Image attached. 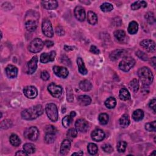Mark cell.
I'll return each mask as SVG.
<instances>
[{"instance_id":"obj_14","label":"cell","mask_w":156,"mask_h":156,"mask_svg":"<svg viewBox=\"0 0 156 156\" xmlns=\"http://www.w3.org/2000/svg\"><path fill=\"white\" fill-rule=\"evenodd\" d=\"M56 56V53L54 51H51L49 53H42L40 56V62L43 64L48 63L49 62H53Z\"/></svg>"},{"instance_id":"obj_28","label":"cell","mask_w":156,"mask_h":156,"mask_svg":"<svg viewBox=\"0 0 156 156\" xmlns=\"http://www.w3.org/2000/svg\"><path fill=\"white\" fill-rule=\"evenodd\" d=\"M125 51L124 50H121V49H117L114 51H113L110 55V58L112 60H118L119 57H123Z\"/></svg>"},{"instance_id":"obj_42","label":"cell","mask_w":156,"mask_h":156,"mask_svg":"<svg viewBox=\"0 0 156 156\" xmlns=\"http://www.w3.org/2000/svg\"><path fill=\"white\" fill-rule=\"evenodd\" d=\"M145 17L146 20L149 24H153L155 23V19L154 15L152 12H148L147 14H146Z\"/></svg>"},{"instance_id":"obj_52","label":"cell","mask_w":156,"mask_h":156,"mask_svg":"<svg viewBox=\"0 0 156 156\" xmlns=\"http://www.w3.org/2000/svg\"><path fill=\"white\" fill-rule=\"evenodd\" d=\"M90 52L95 54H99L100 53V51L99 49L95 45H92L90 47Z\"/></svg>"},{"instance_id":"obj_48","label":"cell","mask_w":156,"mask_h":156,"mask_svg":"<svg viewBox=\"0 0 156 156\" xmlns=\"http://www.w3.org/2000/svg\"><path fill=\"white\" fill-rule=\"evenodd\" d=\"M56 33L58 36H62L65 34V30L64 28L61 26H57L56 28Z\"/></svg>"},{"instance_id":"obj_51","label":"cell","mask_w":156,"mask_h":156,"mask_svg":"<svg viewBox=\"0 0 156 156\" xmlns=\"http://www.w3.org/2000/svg\"><path fill=\"white\" fill-rule=\"evenodd\" d=\"M149 107H150L151 109H152V110H153L154 112V113H155L156 100H155V98L152 99V100L150 101V103H149Z\"/></svg>"},{"instance_id":"obj_30","label":"cell","mask_w":156,"mask_h":156,"mask_svg":"<svg viewBox=\"0 0 156 156\" xmlns=\"http://www.w3.org/2000/svg\"><path fill=\"white\" fill-rule=\"evenodd\" d=\"M147 7V3L145 1H137L134 2L131 5V9L133 11H136L141 8H146Z\"/></svg>"},{"instance_id":"obj_4","label":"cell","mask_w":156,"mask_h":156,"mask_svg":"<svg viewBox=\"0 0 156 156\" xmlns=\"http://www.w3.org/2000/svg\"><path fill=\"white\" fill-rule=\"evenodd\" d=\"M45 112L48 117L53 122L57 121L59 118L58 109L56 104L53 103L47 104L45 106Z\"/></svg>"},{"instance_id":"obj_53","label":"cell","mask_w":156,"mask_h":156,"mask_svg":"<svg viewBox=\"0 0 156 156\" xmlns=\"http://www.w3.org/2000/svg\"><path fill=\"white\" fill-rule=\"evenodd\" d=\"M44 44L48 47V48H50L53 46H54V42L51 41V40H46L45 42H44Z\"/></svg>"},{"instance_id":"obj_22","label":"cell","mask_w":156,"mask_h":156,"mask_svg":"<svg viewBox=\"0 0 156 156\" xmlns=\"http://www.w3.org/2000/svg\"><path fill=\"white\" fill-rule=\"evenodd\" d=\"M119 97L123 101H128L131 99L130 93L127 88H122L119 92Z\"/></svg>"},{"instance_id":"obj_24","label":"cell","mask_w":156,"mask_h":156,"mask_svg":"<svg viewBox=\"0 0 156 156\" xmlns=\"http://www.w3.org/2000/svg\"><path fill=\"white\" fill-rule=\"evenodd\" d=\"M119 124L123 128H126L129 126L130 124V119L129 115L127 114H124L119 119Z\"/></svg>"},{"instance_id":"obj_54","label":"cell","mask_w":156,"mask_h":156,"mask_svg":"<svg viewBox=\"0 0 156 156\" xmlns=\"http://www.w3.org/2000/svg\"><path fill=\"white\" fill-rule=\"evenodd\" d=\"M16 155H27L28 154L27 152H26L24 151H18L16 154H15Z\"/></svg>"},{"instance_id":"obj_41","label":"cell","mask_w":156,"mask_h":156,"mask_svg":"<svg viewBox=\"0 0 156 156\" xmlns=\"http://www.w3.org/2000/svg\"><path fill=\"white\" fill-rule=\"evenodd\" d=\"M100 8L101 11L104 12H109L112 11L113 9V6L112 5L108 3H104L102 5H101Z\"/></svg>"},{"instance_id":"obj_39","label":"cell","mask_w":156,"mask_h":156,"mask_svg":"<svg viewBox=\"0 0 156 156\" xmlns=\"http://www.w3.org/2000/svg\"><path fill=\"white\" fill-rule=\"evenodd\" d=\"M145 129L148 132H155L156 131V121L148 123L145 124Z\"/></svg>"},{"instance_id":"obj_10","label":"cell","mask_w":156,"mask_h":156,"mask_svg":"<svg viewBox=\"0 0 156 156\" xmlns=\"http://www.w3.org/2000/svg\"><path fill=\"white\" fill-rule=\"evenodd\" d=\"M75 127L78 131L81 132H86L90 128L89 124L85 119H79L75 123Z\"/></svg>"},{"instance_id":"obj_57","label":"cell","mask_w":156,"mask_h":156,"mask_svg":"<svg viewBox=\"0 0 156 156\" xmlns=\"http://www.w3.org/2000/svg\"><path fill=\"white\" fill-rule=\"evenodd\" d=\"M155 151H154V152H153V153H152V154H151V155H153V154H154V155H155Z\"/></svg>"},{"instance_id":"obj_23","label":"cell","mask_w":156,"mask_h":156,"mask_svg":"<svg viewBox=\"0 0 156 156\" xmlns=\"http://www.w3.org/2000/svg\"><path fill=\"white\" fill-rule=\"evenodd\" d=\"M78 101L79 104L82 106H87L90 104L91 99L89 96L87 95H81L78 98Z\"/></svg>"},{"instance_id":"obj_27","label":"cell","mask_w":156,"mask_h":156,"mask_svg":"<svg viewBox=\"0 0 156 156\" xmlns=\"http://www.w3.org/2000/svg\"><path fill=\"white\" fill-rule=\"evenodd\" d=\"M87 20L90 24L95 25L98 22V17L95 12L89 11L87 15Z\"/></svg>"},{"instance_id":"obj_46","label":"cell","mask_w":156,"mask_h":156,"mask_svg":"<svg viewBox=\"0 0 156 156\" xmlns=\"http://www.w3.org/2000/svg\"><path fill=\"white\" fill-rule=\"evenodd\" d=\"M102 149L105 152H107V153H111L113 151V149L112 146L109 144L104 145L102 146Z\"/></svg>"},{"instance_id":"obj_6","label":"cell","mask_w":156,"mask_h":156,"mask_svg":"<svg viewBox=\"0 0 156 156\" xmlns=\"http://www.w3.org/2000/svg\"><path fill=\"white\" fill-rule=\"evenodd\" d=\"M44 42L40 39H35L31 42L28 46L29 51L33 53H37L41 51L44 46Z\"/></svg>"},{"instance_id":"obj_40","label":"cell","mask_w":156,"mask_h":156,"mask_svg":"<svg viewBox=\"0 0 156 156\" xmlns=\"http://www.w3.org/2000/svg\"><path fill=\"white\" fill-rule=\"evenodd\" d=\"M127 146H128V144H127V143L126 142H124V141H119L118 143V144H117V146H116L117 150L120 153L124 152V151H126Z\"/></svg>"},{"instance_id":"obj_1","label":"cell","mask_w":156,"mask_h":156,"mask_svg":"<svg viewBox=\"0 0 156 156\" xmlns=\"http://www.w3.org/2000/svg\"><path fill=\"white\" fill-rule=\"evenodd\" d=\"M43 111V108L41 105H36L23 110L21 112V117L26 120L35 119L41 116Z\"/></svg>"},{"instance_id":"obj_11","label":"cell","mask_w":156,"mask_h":156,"mask_svg":"<svg viewBox=\"0 0 156 156\" xmlns=\"http://www.w3.org/2000/svg\"><path fill=\"white\" fill-rule=\"evenodd\" d=\"M54 73L58 77L61 78H66L69 74L68 70L64 67L60 66H54L53 68Z\"/></svg>"},{"instance_id":"obj_21","label":"cell","mask_w":156,"mask_h":156,"mask_svg":"<svg viewBox=\"0 0 156 156\" xmlns=\"http://www.w3.org/2000/svg\"><path fill=\"white\" fill-rule=\"evenodd\" d=\"M77 65L78 67L79 72L82 75H86L88 73V71L85 66L84 62L82 58L78 57L77 59Z\"/></svg>"},{"instance_id":"obj_35","label":"cell","mask_w":156,"mask_h":156,"mask_svg":"<svg viewBox=\"0 0 156 156\" xmlns=\"http://www.w3.org/2000/svg\"><path fill=\"white\" fill-rule=\"evenodd\" d=\"M115 37L119 41H123L126 37V33L123 30H116L114 32Z\"/></svg>"},{"instance_id":"obj_43","label":"cell","mask_w":156,"mask_h":156,"mask_svg":"<svg viewBox=\"0 0 156 156\" xmlns=\"http://www.w3.org/2000/svg\"><path fill=\"white\" fill-rule=\"evenodd\" d=\"M77 135H78V131L76 129H75V128L70 129L67 133V136L71 139L76 138Z\"/></svg>"},{"instance_id":"obj_38","label":"cell","mask_w":156,"mask_h":156,"mask_svg":"<svg viewBox=\"0 0 156 156\" xmlns=\"http://www.w3.org/2000/svg\"><path fill=\"white\" fill-rule=\"evenodd\" d=\"M109 119V115L107 113H101L98 116L99 122L101 124H102V125H106V124H107L108 123Z\"/></svg>"},{"instance_id":"obj_34","label":"cell","mask_w":156,"mask_h":156,"mask_svg":"<svg viewBox=\"0 0 156 156\" xmlns=\"http://www.w3.org/2000/svg\"><path fill=\"white\" fill-rule=\"evenodd\" d=\"M73 118L74 117L70 114L69 115L65 116L63 119H62V125H63L64 127L65 128H67L68 127H69L73 119Z\"/></svg>"},{"instance_id":"obj_2","label":"cell","mask_w":156,"mask_h":156,"mask_svg":"<svg viewBox=\"0 0 156 156\" xmlns=\"http://www.w3.org/2000/svg\"><path fill=\"white\" fill-rule=\"evenodd\" d=\"M138 76L140 81L145 86L150 85L154 80V76L151 70L148 67H142L138 71Z\"/></svg>"},{"instance_id":"obj_8","label":"cell","mask_w":156,"mask_h":156,"mask_svg":"<svg viewBox=\"0 0 156 156\" xmlns=\"http://www.w3.org/2000/svg\"><path fill=\"white\" fill-rule=\"evenodd\" d=\"M23 93L26 98L29 99H34L38 95V90L36 87L29 85L24 88Z\"/></svg>"},{"instance_id":"obj_47","label":"cell","mask_w":156,"mask_h":156,"mask_svg":"<svg viewBox=\"0 0 156 156\" xmlns=\"http://www.w3.org/2000/svg\"><path fill=\"white\" fill-rule=\"evenodd\" d=\"M136 55L138 56V58H140V59L143 60H145V61H146L148 60V56L147 55L144 53L142 51H138L136 53Z\"/></svg>"},{"instance_id":"obj_29","label":"cell","mask_w":156,"mask_h":156,"mask_svg":"<svg viewBox=\"0 0 156 156\" xmlns=\"http://www.w3.org/2000/svg\"><path fill=\"white\" fill-rule=\"evenodd\" d=\"M144 117V112L141 109L135 110L132 113V118L135 121H140L143 119Z\"/></svg>"},{"instance_id":"obj_37","label":"cell","mask_w":156,"mask_h":156,"mask_svg":"<svg viewBox=\"0 0 156 156\" xmlns=\"http://www.w3.org/2000/svg\"><path fill=\"white\" fill-rule=\"evenodd\" d=\"M87 149H88V152H89L90 154L95 155L98 152V148L96 144L91 143L88 145Z\"/></svg>"},{"instance_id":"obj_32","label":"cell","mask_w":156,"mask_h":156,"mask_svg":"<svg viewBox=\"0 0 156 156\" xmlns=\"http://www.w3.org/2000/svg\"><path fill=\"white\" fill-rule=\"evenodd\" d=\"M9 141L11 144L15 147H17L21 144V140L16 134H12L10 136Z\"/></svg>"},{"instance_id":"obj_49","label":"cell","mask_w":156,"mask_h":156,"mask_svg":"<svg viewBox=\"0 0 156 156\" xmlns=\"http://www.w3.org/2000/svg\"><path fill=\"white\" fill-rule=\"evenodd\" d=\"M11 123V122L9 120H4L2 122L1 128L2 129H7L11 126V125H10Z\"/></svg>"},{"instance_id":"obj_20","label":"cell","mask_w":156,"mask_h":156,"mask_svg":"<svg viewBox=\"0 0 156 156\" xmlns=\"http://www.w3.org/2000/svg\"><path fill=\"white\" fill-rule=\"evenodd\" d=\"M42 5L47 10H54L58 6V3L56 1H43L42 2Z\"/></svg>"},{"instance_id":"obj_56","label":"cell","mask_w":156,"mask_h":156,"mask_svg":"<svg viewBox=\"0 0 156 156\" xmlns=\"http://www.w3.org/2000/svg\"><path fill=\"white\" fill-rule=\"evenodd\" d=\"M83 154H84L83 152H82V151H79V152H74L72 155H82Z\"/></svg>"},{"instance_id":"obj_25","label":"cell","mask_w":156,"mask_h":156,"mask_svg":"<svg viewBox=\"0 0 156 156\" xmlns=\"http://www.w3.org/2000/svg\"><path fill=\"white\" fill-rule=\"evenodd\" d=\"M138 24L136 21H132L129 23L128 28V31L130 34H132V35L135 34L138 32Z\"/></svg>"},{"instance_id":"obj_9","label":"cell","mask_w":156,"mask_h":156,"mask_svg":"<svg viewBox=\"0 0 156 156\" xmlns=\"http://www.w3.org/2000/svg\"><path fill=\"white\" fill-rule=\"evenodd\" d=\"M48 90L50 94L54 98H59L62 94V88L54 83L50 84L48 87Z\"/></svg>"},{"instance_id":"obj_44","label":"cell","mask_w":156,"mask_h":156,"mask_svg":"<svg viewBox=\"0 0 156 156\" xmlns=\"http://www.w3.org/2000/svg\"><path fill=\"white\" fill-rule=\"evenodd\" d=\"M56 140V135L55 134H46V135L45 137V141L48 144L53 143Z\"/></svg>"},{"instance_id":"obj_13","label":"cell","mask_w":156,"mask_h":156,"mask_svg":"<svg viewBox=\"0 0 156 156\" xmlns=\"http://www.w3.org/2000/svg\"><path fill=\"white\" fill-rule=\"evenodd\" d=\"M39 61V59L37 56H34L32 59L30 60L29 62H27V68H28V74L32 75L33 74L37 68V63Z\"/></svg>"},{"instance_id":"obj_26","label":"cell","mask_w":156,"mask_h":156,"mask_svg":"<svg viewBox=\"0 0 156 156\" xmlns=\"http://www.w3.org/2000/svg\"><path fill=\"white\" fill-rule=\"evenodd\" d=\"M79 87L84 91H88L91 90L92 84L88 80H83L80 82Z\"/></svg>"},{"instance_id":"obj_17","label":"cell","mask_w":156,"mask_h":156,"mask_svg":"<svg viewBox=\"0 0 156 156\" xmlns=\"http://www.w3.org/2000/svg\"><path fill=\"white\" fill-rule=\"evenodd\" d=\"M6 73L9 78H15L18 75V68L13 65H8L6 68Z\"/></svg>"},{"instance_id":"obj_50","label":"cell","mask_w":156,"mask_h":156,"mask_svg":"<svg viewBox=\"0 0 156 156\" xmlns=\"http://www.w3.org/2000/svg\"><path fill=\"white\" fill-rule=\"evenodd\" d=\"M40 77H41L42 80H43V81H48L49 79L50 76H49V73L47 71L45 70V71L42 72Z\"/></svg>"},{"instance_id":"obj_15","label":"cell","mask_w":156,"mask_h":156,"mask_svg":"<svg viewBox=\"0 0 156 156\" xmlns=\"http://www.w3.org/2000/svg\"><path fill=\"white\" fill-rule=\"evenodd\" d=\"M91 137L93 140L99 142L103 141L105 138V134L103 131L97 129L91 133Z\"/></svg>"},{"instance_id":"obj_5","label":"cell","mask_w":156,"mask_h":156,"mask_svg":"<svg viewBox=\"0 0 156 156\" xmlns=\"http://www.w3.org/2000/svg\"><path fill=\"white\" fill-rule=\"evenodd\" d=\"M42 29L43 34L46 37L48 38H51L53 37L54 29L53 28L52 23L49 19L46 18L43 20L42 24Z\"/></svg>"},{"instance_id":"obj_31","label":"cell","mask_w":156,"mask_h":156,"mask_svg":"<svg viewBox=\"0 0 156 156\" xmlns=\"http://www.w3.org/2000/svg\"><path fill=\"white\" fill-rule=\"evenodd\" d=\"M105 106H106V107H107L109 109H112L115 107L116 105V101L115 100V98L113 97H109V98H107L105 103Z\"/></svg>"},{"instance_id":"obj_12","label":"cell","mask_w":156,"mask_h":156,"mask_svg":"<svg viewBox=\"0 0 156 156\" xmlns=\"http://www.w3.org/2000/svg\"><path fill=\"white\" fill-rule=\"evenodd\" d=\"M140 46L150 53H152L155 51V43L152 40H143L140 42Z\"/></svg>"},{"instance_id":"obj_19","label":"cell","mask_w":156,"mask_h":156,"mask_svg":"<svg viewBox=\"0 0 156 156\" xmlns=\"http://www.w3.org/2000/svg\"><path fill=\"white\" fill-rule=\"evenodd\" d=\"M25 27L29 32H33L37 27V21L35 20H28L25 23Z\"/></svg>"},{"instance_id":"obj_45","label":"cell","mask_w":156,"mask_h":156,"mask_svg":"<svg viewBox=\"0 0 156 156\" xmlns=\"http://www.w3.org/2000/svg\"><path fill=\"white\" fill-rule=\"evenodd\" d=\"M44 131L46 134H56V129L52 125H47L45 126Z\"/></svg>"},{"instance_id":"obj_16","label":"cell","mask_w":156,"mask_h":156,"mask_svg":"<svg viewBox=\"0 0 156 156\" xmlns=\"http://www.w3.org/2000/svg\"><path fill=\"white\" fill-rule=\"evenodd\" d=\"M75 16L76 19L80 21H84L85 19L86 14L85 9L81 6H76L75 9Z\"/></svg>"},{"instance_id":"obj_55","label":"cell","mask_w":156,"mask_h":156,"mask_svg":"<svg viewBox=\"0 0 156 156\" xmlns=\"http://www.w3.org/2000/svg\"><path fill=\"white\" fill-rule=\"evenodd\" d=\"M151 65L153 66V67L155 68V65H156V59L155 57H154L151 59Z\"/></svg>"},{"instance_id":"obj_18","label":"cell","mask_w":156,"mask_h":156,"mask_svg":"<svg viewBox=\"0 0 156 156\" xmlns=\"http://www.w3.org/2000/svg\"><path fill=\"white\" fill-rule=\"evenodd\" d=\"M71 148V142L68 139L64 140L60 146V153L62 155H66L69 152Z\"/></svg>"},{"instance_id":"obj_7","label":"cell","mask_w":156,"mask_h":156,"mask_svg":"<svg viewBox=\"0 0 156 156\" xmlns=\"http://www.w3.org/2000/svg\"><path fill=\"white\" fill-rule=\"evenodd\" d=\"M24 135L26 138L31 141H36L39 136V131L36 127L33 126L26 130Z\"/></svg>"},{"instance_id":"obj_3","label":"cell","mask_w":156,"mask_h":156,"mask_svg":"<svg viewBox=\"0 0 156 156\" xmlns=\"http://www.w3.org/2000/svg\"><path fill=\"white\" fill-rule=\"evenodd\" d=\"M135 64V60L131 57H124L120 62L119 64V68L124 72H129Z\"/></svg>"},{"instance_id":"obj_36","label":"cell","mask_w":156,"mask_h":156,"mask_svg":"<svg viewBox=\"0 0 156 156\" xmlns=\"http://www.w3.org/2000/svg\"><path fill=\"white\" fill-rule=\"evenodd\" d=\"M129 87L130 89L134 91V93H136L139 88V82L137 79H134L132 81H131L129 84Z\"/></svg>"},{"instance_id":"obj_33","label":"cell","mask_w":156,"mask_h":156,"mask_svg":"<svg viewBox=\"0 0 156 156\" xmlns=\"http://www.w3.org/2000/svg\"><path fill=\"white\" fill-rule=\"evenodd\" d=\"M23 149L28 154H33L36 151V147L34 144L27 143H26L24 145Z\"/></svg>"}]
</instances>
